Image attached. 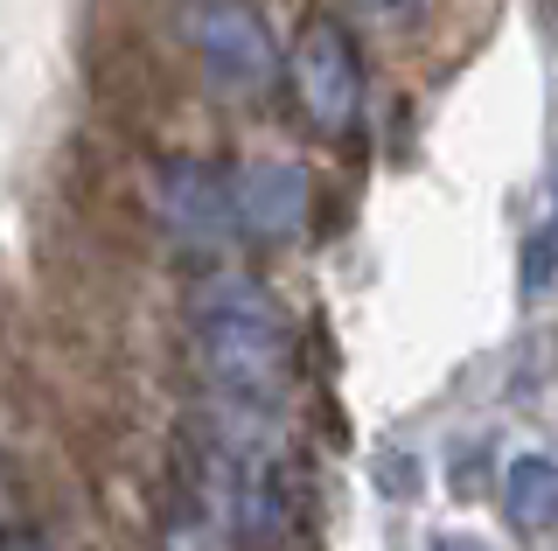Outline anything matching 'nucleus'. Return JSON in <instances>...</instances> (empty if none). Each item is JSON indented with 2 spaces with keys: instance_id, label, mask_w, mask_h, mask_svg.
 Masks as SVG:
<instances>
[{
  "instance_id": "f257e3e1",
  "label": "nucleus",
  "mask_w": 558,
  "mask_h": 551,
  "mask_svg": "<svg viewBox=\"0 0 558 551\" xmlns=\"http://www.w3.org/2000/svg\"><path fill=\"white\" fill-rule=\"evenodd\" d=\"M189 335H196V364L223 399L266 412L293 384V321L258 280L244 272H209L189 294Z\"/></svg>"
},
{
  "instance_id": "f03ea898",
  "label": "nucleus",
  "mask_w": 558,
  "mask_h": 551,
  "mask_svg": "<svg viewBox=\"0 0 558 551\" xmlns=\"http://www.w3.org/2000/svg\"><path fill=\"white\" fill-rule=\"evenodd\" d=\"M287 91L301 106L307 133L322 140H349L363 119V57L356 36L336 22V14H307L301 36L287 42Z\"/></svg>"
},
{
  "instance_id": "7ed1b4c3",
  "label": "nucleus",
  "mask_w": 558,
  "mask_h": 551,
  "mask_svg": "<svg viewBox=\"0 0 558 551\" xmlns=\"http://www.w3.org/2000/svg\"><path fill=\"white\" fill-rule=\"evenodd\" d=\"M182 42L196 49L203 77L217 84L223 98H258L279 71L272 28L252 0H189L182 8Z\"/></svg>"
},
{
  "instance_id": "20e7f679",
  "label": "nucleus",
  "mask_w": 558,
  "mask_h": 551,
  "mask_svg": "<svg viewBox=\"0 0 558 551\" xmlns=\"http://www.w3.org/2000/svg\"><path fill=\"white\" fill-rule=\"evenodd\" d=\"M154 210L174 237H189V245H231L244 237V217H238V175H223V168L209 161H168L161 175H154Z\"/></svg>"
},
{
  "instance_id": "39448f33",
  "label": "nucleus",
  "mask_w": 558,
  "mask_h": 551,
  "mask_svg": "<svg viewBox=\"0 0 558 551\" xmlns=\"http://www.w3.org/2000/svg\"><path fill=\"white\" fill-rule=\"evenodd\" d=\"M307 168L301 161H244L238 168V217H244V237L258 245H287L293 231L307 223Z\"/></svg>"
},
{
  "instance_id": "423d86ee",
  "label": "nucleus",
  "mask_w": 558,
  "mask_h": 551,
  "mask_svg": "<svg viewBox=\"0 0 558 551\" xmlns=\"http://www.w3.org/2000/svg\"><path fill=\"white\" fill-rule=\"evenodd\" d=\"M502 510L523 538H545L558 524V461L551 454H517L510 475H502Z\"/></svg>"
},
{
  "instance_id": "0eeeda50",
  "label": "nucleus",
  "mask_w": 558,
  "mask_h": 551,
  "mask_svg": "<svg viewBox=\"0 0 558 551\" xmlns=\"http://www.w3.org/2000/svg\"><path fill=\"white\" fill-rule=\"evenodd\" d=\"M356 8L371 14V22H384V28H391V22H412V14L426 8V0H356Z\"/></svg>"
},
{
  "instance_id": "6e6552de",
  "label": "nucleus",
  "mask_w": 558,
  "mask_h": 551,
  "mask_svg": "<svg viewBox=\"0 0 558 551\" xmlns=\"http://www.w3.org/2000/svg\"><path fill=\"white\" fill-rule=\"evenodd\" d=\"M426 551H488V544H482V538H433Z\"/></svg>"
},
{
  "instance_id": "1a4fd4ad",
  "label": "nucleus",
  "mask_w": 558,
  "mask_h": 551,
  "mask_svg": "<svg viewBox=\"0 0 558 551\" xmlns=\"http://www.w3.org/2000/svg\"><path fill=\"white\" fill-rule=\"evenodd\" d=\"M0 551H49L43 538H28V530H8V544H0Z\"/></svg>"
},
{
  "instance_id": "9d476101",
  "label": "nucleus",
  "mask_w": 558,
  "mask_h": 551,
  "mask_svg": "<svg viewBox=\"0 0 558 551\" xmlns=\"http://www.w3.org/2000/svg\"><path fill=\"white\" fill-rule=\"evenodd\" d=\"M551 196H558V175H551Z\"/></svg>"
}]
</instances>
